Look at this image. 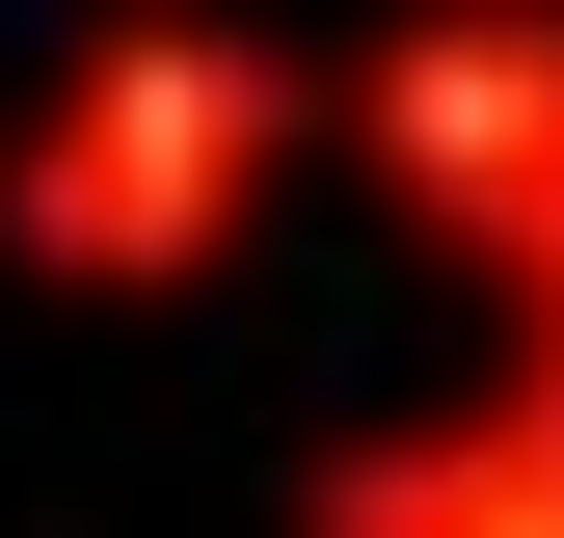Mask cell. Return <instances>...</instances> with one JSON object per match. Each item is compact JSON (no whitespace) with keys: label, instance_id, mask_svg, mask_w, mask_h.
<instances>
[{"label":"cell","instance_id":"2","mask_svg":"<svg viewBox=\"0 0 564 538\" xmlns=\"http://www.w3.org/2000/svg\"><path fill=\"white\" fill-rule=\"evenodd\" d=\"M323 134L349 162L403 189V216H431L484 297H511V269L564 243V0H457V28H377L323 82Z\"/></svg>","mask_w":564,"mask_h":538},{"label":"cell","instance_id":"3","mask_svg":"<svg viewBox=\"0 0 564 538\" xmlns=\"http://www.w3.org/2000/svg\"><path fill=\"white\" fill-rule=\"evenodd\" d=\"M296 538H564V431L511 377H484V404H403V431H349L296 485Z\"/></svg>","mask_w":564,"mask_h":538},{"label":"cell","instance_id":"1","mask_svg":"<svg viewBox=\"0 0 564 538\" xmlns=\"http://www.w3.org/2000/svg\"><path fill=\"white\" fill-rule=\"evenodd\" d=\"M296 134H323V82L269 28H82L28 82V134H0V243L82 269V297H162V269H216L269 216Z\"/></svg>","mask_w":564,"mask_h":538},{"label":"cell","instance_id":"4","mask_svg":"<svg viewBox=\"0 0 564 538\" xmlns=\"http://www.w3.org/2000/svg\"><path fill=\"white\" fill-rule=\"evenodd\" d=\"M511 404H538V431H564V243L511 269Z\"/></svg>","mask_w":564,"mask_h":538}]
</instances>
